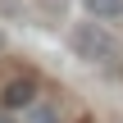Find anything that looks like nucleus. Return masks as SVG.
Returning a JSON list of instances; mask_svg holds the SVG:
<instances>
[{
  "instance_id": "nucleus-6",
  "label": "nucleus",
  "mask_w": 123,
  "mask_h": 123,
  "mask_svg": "<svg viewBox=\"0 0 123 123\" xmlns=\"http://www.w3.org/2000/svg\"><path fill=\"white\" fill-rule=\"evenodd\" d=\"M0 50H5V27H0Z\"/></svg>"
},
{
  "instance_id": "nucleus-1",
  "label": "nucleus",
  "mask_w": 123,
  "mask_h": 123,
  "mask_svg": "<svg viewBox=\"0 0 123 123\" xmlns=\"http://www.w3.org/2000/svg\"><path fill=\"white\" fill-rule=\"evenodd\" d=\"M68 46H73V55L82 59V64H110L114 59V32L110 27H100V23H78L73 27V37H68Z\"/></svg>"
},
{
  "instance_id": "nucleus-2",
  "label": "nucleus",
  "mask_w": 123,
  "mask_h": 123,
  "mask_svg": "<svg viewBox=\"0 0 123 123\" xmlns=\"http://www.w3.org/2000/svg\"><path fill=\"white\" fill-rule=\"evenodd\" d=\"M37 100V78H9L5 87H0V105L5 110H23V105H32Z\"/></svg>"
},
{
  "instance_id": "nucleus-3",
  "label": "nucleus",
  "mask_w": 123,
  "mask_h": 123,
  "mask_svg": "<svg viewBox=\"0 0 123 123\" xmlns=\"http://www.w3.org/2000/svg\"><path fill=\"white\" fill-rule=\"evenodd\" d=\"M82 5L100 18H123V0H82Z\"/></svg>"
},
{
  "instance_id": "nucleus-5",
  "label": "nucleus",
  "mask_w": 123,
  "mask_h": 123,
  "mask_svg": "<svg viewBox=\"0 0 123 123\" xmlns=\"http://www.w3.org/2000/svg\"><path fill=\"white\" fill-rule=\"evenodd\" d=\"M37 123H55V119H50V114H41V119H37Z\"/></svg>"
},
{
  "instance_id": "nucleus-4",
  "label": "nucleus",
  "mask_w": 123,
  "mask_h": 123,
  "mask_svg": "<svg viewBox=\"0 0 123 123\" xmlns=\"http://www.w3.org/2000/svg\"><path fill=\"white\" fill-rule=\"evenodd\" d=\"M0 123H14V119H9V110H5V114H0Z\"/></svg>"
}]
</instances>
